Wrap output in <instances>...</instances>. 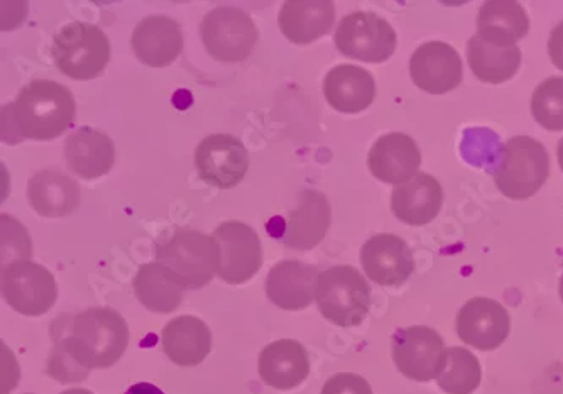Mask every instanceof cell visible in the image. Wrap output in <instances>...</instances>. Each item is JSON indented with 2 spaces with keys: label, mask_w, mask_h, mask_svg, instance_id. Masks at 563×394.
Segmentation results:
<instances>
[{
  "label": "cell",
  "mask_w": 563,
  "mask_h": 394,
  "mask_svg": "<svg viewBox=\"0 0 563 394\" xmlns=\"http://www.w3.org/2000/svg\"><path fill=\"white\" fill-rule=\"evenodd\" d=\"M128 346V324L121 314L107 307L88 308L63 321L62 336L55 337L48 359V374L58 383H81L93 369L112 368Z\"/></svg>",
  "instance_id": "1"
},
{
  "label": "cell",
  "mask_w": 563,
  "mask_h": 394,
  "mask_svg": "<svg viewBox=\"0 0 563 394\" xmlns=\"http://www.w3.org/2000/svg\"><path fill=\"white\" fill-rule=\"evenodd\" d=\"M77 116L70 88L58 81H30L19 90L14 102L2 107V139L18 144L24 139L52 141L68 131Z\"/></svg>",
  "instance_id": "2"
},
{
  "label": "cell",
  "mask_w": 563,
  "mask_h": 394,
  "mask_svg": "<svg viewBox=\"0 0 563 394\" xmlns=\"http://www.w3.org/2000/svg\"><path fill=\"white\" fill-rule=\"evenodd\" d=\"M550 176L547 147L530 135H515L503 144L493 169L494 183L509 200H528Z\"/></svg>",
  "instance_id": "3"
},
{
  "label": "cell",
  "mask_w": 563,
  "mask_h": 394,
  "mask_svg": "<svg viewBox=\"0 0 563 394\" xmlns=\"http://www.w3.org/2000/svg\"><path fill=\"white\" fill-rule=\"evenodd\" d=\"M157 263L168 267L187 289H200L212 282L219 270V245L212 236L191 229H176L157 242Z\"/></svg>",
  "instance_id": "4"
},
{
  "label": "cell",
  "mask_w": 563,
  "mask_h": 394,
  "mask_svg": "<svg viewBox=\"0 0 563 394\" xmlns=\"http://www.w3.org/2000/svg\"><path fill=\"white\" fill-rule=\"evenodd\" d=\"M314 302L320 314L333 326L357 327L371 310V288L355 267H329L317 277Z\"/></svg>",
  "instance_id": "5"
},
{
  "label": "cell",
  "mask_w": 563,
  "mask_h": 394,
  "mask_svg": "<svg viewBox=\"0 0 563 394\" xmlns=\"http://www.w3.org/2000/svg\"><path fill=\"white\" fill-rule=\"evenodd\" d=\"M52 56L56 68L74 80H93L110 62V43L100 28L71 22L55 34Z\"/></svg>",
  "instance_id": "6"
},
{
  "label": "cell",
  "mask_w": 563,
  "mask_h": 394,
  "mask_svg": "<svg viewBox=\"0 0 563 394\" xmlns=\"http://www.w3.org/2000/svg\"><path fill=\"white\" fill-rule=\"evenodd\" d=\"M200 36L213 59L238 63L250 58L260 40V31L247 12L231 6H219L207 12L201 21Z\"/></svg>",
  "instance_id": "7"
},
{
  "label": "cell",
  "mask_w": 563,
  "mask_h": 394,
  "mask_svg": "<svg viewBox=\"0 0 563 394\" xmlns=\"http://www.w3.org/2000/svg\"><path fill=\"white\" fill-rule=\"evenodd\" d=\"M0 288L9 307L26 317L48 314L58 299V285L52 271L31 261L4 264Z\"/></svg>",
  "instance_id": "8"
},
{
  "label": "cell",
  "mask_w": 563,
  "mask_h": 394,
  "mask_svg": "<svg viewBox=\"0 0 563 394\" xmlns=\"http://www.w3.org/2000/svg\"><path fill=\"white\" fill-rule=\"evenodd\" d=\"M398 36L386 19L374 12H352L335 31V46L347 58L385 63L396 52Z\"/></svg>",
  "instance_id": "9"
},
{
  "label": "cell",
  "mask_w": 563,
  "mask_h": 394,
  "mask_svg": "<svg viewBox=\"0 0 563 394\" xmlns=\"http://www.w3.org/2000/svg\"><path fill=\"white\" fill-rule=\"evenodd\" d=\"M391 355L402 376L417 383H428L442 373L446 347L437 330L413 326L393 333Z\"/></svg>",
  "instance_id": "10"
},
{
  "label": "cell",
  "mask_w": 563,
  "mask_h": 394,
  "mask_svg": "<svg viewBox=\"0 0 563 394\" xmlns=\"http://www.w3.org/2000/svg\"><path fill=\"white\" fill-rule=\"evenodd\" d=\"M212 238L219 245V274L229 285L251 282L263 266V248L254 229L238 220L220 223Z\"/></svg>",
  "instance_id": "11"
},
{
  "label": "cell",
  "mask_w": 563,
  "mask_h": 394,
  "mask_svg": "<svg viewBox=\"0 0 563 394\" xmlns=\"http://www.w3.org/2000/svg\"><path fill=\"white\" fill-rule=\"evenodd\" d=\"M195 166L207 185L229 190L244 179L250 169V153L235 135L212 134L198 144Z\"/></svg>",
  "instance_id": "12"
},
{
  "label": "cell",
  "mask_w": 563,
  "mask_h": 394,
  "mask_svg": "<svg viewBox=\"0 0 563 394\" xmlns=\"http://www.w3.org/2000/svg\"><path fill=\"white\" fill-rule=\"evenodd\" d=\"M511 332V315L496 299H468L457 315L459 339L477 351L489 352L506 342Z\"/></svg>",
  "instance_id": "13"
},
{
  "label": "cell",
  "mask_w": 563,
  "mask_h": 394,
  "mask_svg": "<svg viewBox=\"0 0 563 394\" xmlns=\"http://www.w3.org/2000/svg\"><path fill=\"white\" fill-rule=\"evenodd\" d=\"M361 263L371 282L389 288L405 285L415 273L410 245L395 234H377L366 241L361 249Z\"/></svg>",
  "instance_id": "14"
},
{
  "label": "cell",
  "mask_w": 563,
  "mask_h": 394,
  "mask_svg": "<svg viewBox=\"0 0 563 394\" xmlns=\"http://www.w3.org/2000/svg\"><path fill=\"white\" fill-rule=\"evenodd\" d=\"M462 59L455 48L440 41L421 44L410 59V77L420 90L442 96L461 85Z\"/></svg>",
  "instance_id": "15"
},
{
  "label": "cell",
  "mask_w": 563,
  "mask_h": 394,
  "mask_svg": "<svg viewBox=\"0 0 563 394\" xmlns=\"http://www.w3.org/2000/svg\"><path fill=\"white\" fill-rule=\"evenodd\" d=\"M421 153L413 138L402 132L380 135L367 154L374 178L389 185H405L420 173Z\"/></svg>",
  "instance_id": "16"
},
{
  "label": "cell",
  "mask_w": 563,
  "mask_h": 394,
  "mask_svg": "<svg viewBox=\"0 0 563 394\" xmlns=\"http://www.w3.org/2000/svg\"><path fill=\"white\" fill-rule=\"evenodd\" d=\"M132 52L143 65L165 68L184 52L181 26L168 15H147L132 33Z\"/></svg>",
  "instance_id": "17"
},
{
  "label": "cell",
  "mask_w": 563,
  "mask_h": 394,
  "mask_svg": "<svg viewBox=\"0 0 563 394\" xmlns=\"http://www.w3.org/2000/svg\"><path fill=\"white\" fill-rule=\"evenodd\" d=\"M332 210L325 195L317 190L298 194V207L286 219L283 244L297 251L317 248L329 232Z\"/></svg>",
  "instance_id": "18"
},
{
  "label": "cell",
  "mask_w": 563,
  "mask_h": 394,
  "mask_svg": "<svg viewBox=\"0 0 563 394\" xmlns=\"http://www.w3.org/2000/svg\"><path fill=\"white\" fill-rule=\"evenodd\" d=\"M257 369L267 386L279 391L295 390L310 376V358L298 340H276L261 351Z\"/></svg>",
  "instance_id": "19"
},
{
  "label": "cell",
  "mask_w": 563,
  "mask_h": 394,
  "mask_svg": "<svg viewBox=\"0 0 563 394\" xmlns=\"http://www.w3.org/2000/svg\"><path fill=\"white\" fill-rule=\"evenodd\" d=\"M319 267L300 261H282L266 277V295L282 310L297 311L310 307Z\"/></svg>",
  "instance_id": "20"
},
{
  "label": "cell",
  "mask_w": 563,
  "mask_h": 394,
  "mask_svg": "<svg viewBox=\"0 0 563 394\" xmlns=\"http://www.w3.org/2000/svg\"><path fill=\"white\" fill-rule=\"evenodd\" d=\"M443 205V188L435 176L418 173L393 190L391 210L399 222L421 227L437 219Z\"/></svg>",
  "instance_id": "21"
},
{
  "label": "cell",
  "mask_w": 563,
  "mask_h": 394,
  "mask_svg": "<svg viewBox=\"0 0 563 394\" xmlns=\"http://www.w3.org/2000/svg\"><path fill=\"white\" fill-rule=\"evenodd\" d=\"M65 160L68 168L80 178H100L114 166V141L99 129H77L66 139Z\"/></svg>",
  "instance_id": "22"
},
{
  "label": "cell",
  "mask_w": 563,
  "mask_h": 394,
  "mask_svg": "<svg viewBox=\"0 0 563 394\" xmlns=\"http://www.w3.org/2000/svg\"><path fill=\"white\" fill-rule=\"evenodd\" d=\"M162 346L169 361L181 368H194L206 361L212 351V332L206 321L184 315L166 324Z\"/></svg>",
  "instance_id": "23"
},
{
  "label": "cell",
  "mask_w": 563,
  "mask_h": 394,
  "mask_svg": "<svg viewBox=\"0 0 563 394\" xmlns=\"http://www.w3.org/2000/svg\"><path fill=\"white\" fill-rule=\"evenodd\" d=\"M278 24L291 43H313L335 24V6L330 0H288L279 11Z\"/></svg>",
  "instance_id": "24"
},
{
  "label": "cell",
  "mask_w": 563,
  "mask_h": 394,
  "mask_svg": "<svg viewBox=\"0 0 563 394\" xmlns=\"http://www.w3.org/2000/svg\"><path fill=\"white\" fill-rule=\"evenodd\" d=\"M323 96L336 112H363L376 99V81L361 66L339 65L327 74Z\"/></svg>",
  "instance_id": "25"
},
{
  "label": "cell",
  "mask_w": 563,
  "mask_h": 394,
  "mask_svg": "<svg viewBox=\"0 0 563 394\" xmlns=\"http://www.w3.org/2000/svg\"><path fill=\"white\" fill-rule=\"evenodd\" d=\"M27 200L34 212L48 219L71 216L80 204V188L65 173L43 169L27 183Z\"/></svg>",
  "instance_id": "26"
},
{
  "label": "cell",
  "mask_w": 563,
  "mask_h": 394,
  "mask_svg": "<svg viewBox=\"0 0 563 394\" xmlns=\"http://www.w3.org/2000/svg\"><path fill=\"white\" fill-rule=\"evenodd\" d=\"M530 31V19L523 6L515 0H490L477 14V36L487 43L509 48Z\"/></svg>",
  "instance_id": "27"
},
{
  "label": "cell",
  "mask_w": 563,
  "mask_h": 394,
  "mask_svg": "<svg viewBox=\"0 0 563 394\" xmlns=\"http://www.w3.org/2000/svg\"><path fill=\"white\" fill-rule=\"evenodd\" d=\"M134 293L143 307L153 314H172L181 305L185 286L162 263H147L134 276Z\"/></svg>",
  "instance_id": "28"
},
{
  "label": "cell",
  "mask_w": 563,
  "mask_h": 394,
  "mask_svg": "<svg viewBox=\"0 0 563 394\" xmlns=\"http://www.w3.org/2000/svg\"><path fill=\"white\" fill-rule=\"evenodd\" d=\"M521 50L518 46L499 48L483 37L472 36L467 43V62L472 74L484 84L499 85L515 78L520 72Z\"/></svg>",
  "instance_id": "29"
},
{
  "label": "cell",
  "mask_w": 563,
  "mask_h": 394,
  "mask_svg": "<svg viewBox=\"0 0 563 394\" xmlns=\"http://www.w3.org/2000/svg\"><path fill=\"white\" fill-rule=\"evenodd\" d=\"M483 369L479 359L462 347L446 349L445 364L437 377L440 390L446 394H472L481 386Z\"/></svg>",
  "instance_id": "30"
},
{
  "label": "cell",
  "mask_w": 563,
  "mask_h": 394,
  "mask_svg": "<svg viewBox=\"0 0 563 394\" xmlns=\"http://www.w3.org/2000/svg\"><path fill=\"white\" fill-rule=\"evenodd\" d=\"M531 116L547 131H563V77L547 78L534 88Z\"/></svg>",
  "instance_id": "31"
},
{
  "label": "cell",
  "mask_w": 563,
  "mask_h": 394,
  "mask_svg": "<svg viewBox=\"0 0 563 394\" xmlns=\"http://www.w3.org/2000/svg\"><path fill=\"white\" fill-rule=\"evenodd\" d=\"M322 394H374L371 384L354 373L333 374L323 384Z\"/></svg>",
  "instance_id": "32"
},
{
  "label": "cell",
  "mask_w": 563,
  "mask_h": 394,
  "mask_svg": "<svg viewBox=\"0 0 563 394\" xmlns=\"http://www.w3.org/2000/svg\"><path fill=\"white\" fill-rule=\"evenodd\" d=\"M549 55L553 65L563 72V21L559 22L550 33Z\"/></svg>",
  "instance_id": "33"
},
{
  "label": "cell",
  "mask_w": 563,
  "mask_h": 394,
  "mask_svg": "<svg viewBox=\"0 0 563 394\" xmlns=\"http://www.w3.org/2000/svg\"><path fill=\"white\" fill-rule=\"evenodd\" d=\"M124 394H165L159 387L151 383L132 384Z\"/></svg>",
  "instance_id": "34"
},
{
  "label": "cell",
  "mask_w": 563,
  "mask_h": 394,
  "mask_svg": "<svg viewBox=\"0 0 563 394\" xmlns=\"http://www.w3.org/2000/svg\"><path fill=\"white\" fill-rule=\"evenodd\" d=\"M556 156H559V165L563 172V139H560L559 146H556Z\"/></svg>",
  "instance_id": "35"
},
{
  "label": "cell",
  "mask_w": 563,
  "mask_h": 394,
  "mask_svg": "<svg viewBox=\"0 0 563 394\" xmlns=\"http://www.w3.org/2000/svg\"><path fill=\"white\" fill-rule=\"evenodd\" d=\"M62 394H93L92 391L84 390V387H74V390L65 391Z\"/></svg>",
  "instance_id": "36"
},
{
  "label": "cell",
  "mask_w": 563,
  "mask_h": 394,
  "mask_svg": "<svg viewBox=\"0 0 563 394\" xmlns=\"http://www.w3.org/2000/svg\"><path fill=\"white\" fill-rule=\"evenodd\" d=\"M559 295H560V299H562V302H563V274H562V277H560Z\"/></svg>",
  "instance_id": "37"
}]
</instances>
